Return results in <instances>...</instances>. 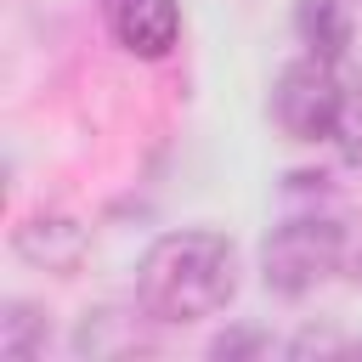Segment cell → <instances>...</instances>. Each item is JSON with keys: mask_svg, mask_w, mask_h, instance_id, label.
Returning a JSON list of instances; mask_svg holds the SVG:
<instances>
[{"mask_svg": "<svg viewBox=\"0 0 362 362\" xmlns=\"http://www.w3.org/2000/svg\"><path fill=\"white\" fill-rule=\"evenodd\" d=\"M334 141H339L345 164L362 170V79L345 90V107H339V130H334Z\"/></svg>", "mask_w": 362, "mask_h": 362, "instance_id": "obj_8", "label": "cell"}, {"mask_svg": "<svg viewBox=\"0 0 362 362\" xmlns=\"http://www.w3.org/2000/svg\"><path fill=\"white\" fill-rule=\"evenodd\" d=\"M328 272H345V221L339 215L294 209L260 243V277H266V288H277L288 300L311 294Z\"/></svg>", "mask_w": 362, "mask_h": 362, "instance_id": "obj_2", "label": "cell"}, {"mask_svg": "<svg viewBox=\"0 0 362 362\" xmlns=\"http://www.w3.org/2000/svg\"><path fill=\"white\" fill-rule=\"evenodd\" d=\"M11 243H17L23 260L51 266V272H68V266L79 260V249H85V232H79L68 215H28Z\"/></svg>", "mask_w": 362, "mask_h": 362, "instance_id": "obj_5", "label": "cell"}, {"mask_svg": "<svg viewBox=\"0 0 362 362\" xmlns=\"http://www.w3.org/2000/svg\"><path fill=\"white\" fill-rule=\"evenodd\" d=\"M260 345H266L260 334H221L209 351H215V356H243V351H260Z\"/></svg>", "mask_w": 362, "mask_h": 362, "instance_id": "obj_9", "label": "cell"}, {"mask_svg": "<svg viewBox=\"0 0 362 362\" xmlns=\"http://www.w3.org/2000/svg\"><path fill=\"white\" fill-rule=\"evenodd\" d=\"M102 17H107V34L119 40V51L130 57H170V45L181 40V11L175 0H102Z\"/></svg>", "mask_w": 362, "mask_h": 362, "instance_id": "obj_4", "label": "cell"}, {"mask_svg": "<svg viewBox=\"0 0 362 362\" xmlns=\"http://www.w3.org/2000/svg\"><path fill=\"white\" fill-rule=\"evenodd\" d=\"M40 339H45V317L28 300H11L6 317H0V356L6 362H28L40 351Z\"/></svg>", "mask_w": 362, "mask_h": 362, "instance_id": "obj_7", "label": "cell"}, {"mask_svg": "<svg viewBox=\"0 0 362 362\" xmlns=\"http://www.w3.org/2000/svg\"><path fill=\"white\" fill-rule=\"evenodd\" d=\"M339 107H345V85L334 79V62L311 51L272 79V124L288 141H334Z\"/></svg>", "mask_w": 362, "mask_h": 362, "instance_id": "obj_3", "label": "cell"}, {"mask_svg": "<svg viewBox=\"0 0 362 362\" xmlns=\"http://www.w3.org/2000/svg\"><path fill=\"white\" fill-rule=\"evenodd\" d=\"M294 34L311 57L339 62L351 45V0H294Z\"/></svg>", "mask_w": 362, "mask_h": 362, "instance_id": "obj_6", "label": "cell"}, {"mask_svg": "<svg viewBox=\"0 0 362 362\" xmlns=\"http://www.w3.org/2000/svg\"><path fill=\"white\" fill-rule=\"evenodd\" d=\"M238 294V249L221 232H164L136 266V300L158 322H204Z\"/></svg>", "mask_w": 362, "mask_h": 362, "instance_id": "obj_1", "label": "cell"}]
</instances>
